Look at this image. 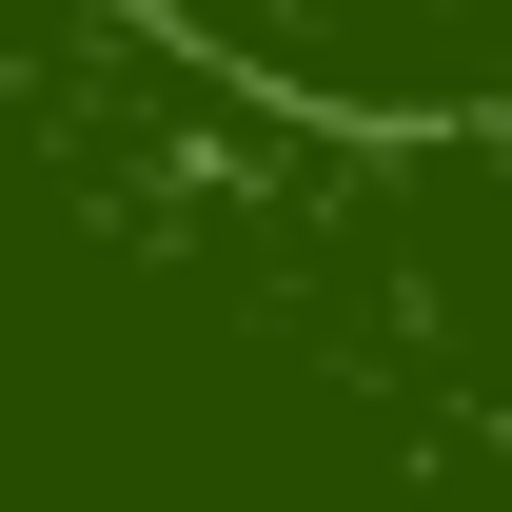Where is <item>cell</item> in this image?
Segmentation results:
<instances>
[{
    "label": "cell",
    "instance_id": "6da1fadb",
    "mask_svg": "<svg viewBox=\"0 0 512 512\" xmlns=\"http://www.w3.org/2000/svg\"><path fill=\"white\" fill-rule=\"evenodd\" d=\"M178 60H217L276 119L335 138H493L512 119V0H138Z\"/></svg>",
    "mask_w": 512,
    "mask_h": 512
}]
</instances>
